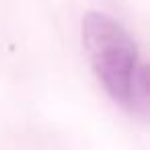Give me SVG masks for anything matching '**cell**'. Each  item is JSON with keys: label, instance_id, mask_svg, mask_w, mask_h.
Returning a JSON list of instances; mask_svg holds the SVG:
<instances>
[{"label": "cell", "instance_id": "6da1fadb", "mask_svg": "<svg viewBox=\"0 0 150 150\" xmlns=\"http://www.w3.org/2000/svg\"><path fill=\"white\" fill-rule=\"evenodd\" d=\"M82 43L105 93L125 105L132 78L142 64L132 35L109 15L91 11L82 19Z\"/></svg>", "mask_w": 150, "mask_h": 150}, {"label": "cell", "instance_id": "7a4b0ae2", "mask_svg": "<svg viewBox=\"0 0 150 150\" xmlns=\"http://www.w3.org/2000/svg\"><path fill=\"white\" fill-rule=\"evenodd\" d=\"M125 109H129L134 115L146 119L150 113V78H148V68L142 62L132 78L127 99H125Z\"/></svg>", "mask_w": 150, "mask_h": 150}]
</instances>
